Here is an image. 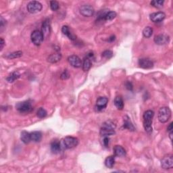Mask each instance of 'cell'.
Segmentation results:
<instances>
[{"instance_id":"cell-1","label":"cell","mask_w":173,"mask_h":173,"mask_svg":"<svg viewBox=\"0 0 173 173\" xmlns=\"http://www.w3.org/2000/svg\"><path fill=\"white\" fill-rule=\"evenodd\" d=\"M116 125L112 120H107L102 124L100 129V135L102 137H109L113 135L116 133L115 132Z\"/></svg>"},{"instance_id":"cell-2","label":"cell","mask_w":173,"mask_h":173,"mask_svg":"<svg viewBox=\"0 0 173 173\" xmlns=\"http://www.w3.org/2000/svg\"><path fill=\"white\" fill-rule=\"evenodd\" d=\"M154 116V112L153 111L149 110H147L143 114V126L145 131L148 133H151L152 132V121L153 118Z\"/></svg>"},{"instance_id":"cell-3","label":"cell","mask_w":173,"mask_h":173,"mask_svg":"<svg viewBox=\"0 0 173 173\" xmlns=\"http://www.w3.org/2000/svg\"><path fill=\"white\" fill-rule=\"evenodd\" d=\"M172 112L168 107H162L158 111V118L159 121L162 123L167 122L171 119Z\"/></svg>"},{"instance_id":"cell-4","label":"cell","mask_w":173,"mask_h":173,"mask_svg":"<svg viewBox=\"0 0 173 173\" xmlns=\"http://www.w3.org/2000/svg\"><path fill=\"white\" fill-rule=\"evenodd\" d=\"M16 107L18 112L21 114L30 113L31 112H32V110H33L32 103L28 100L17 103V105L16 106Z\"/></svg>"},{"instance_id":"cell-5","label":"cell","mask_w":173,"mask_h":173,"mask_svg":"<svg viewBox=\"0 0 173 173\" xmlns=\"http://www.w3.org/2000/svg\"><path fill=\"white\" fill-rule=\"evenodd\" d=\"M63 144L65 148L72 149L79 144V139L72 136H67L63 140Z\"/></svg>"},{"instance_id":"cell-6","label":"cell","mask_w":173,"mask_h":173,"mask_svg":"<svg viewBox=\"0 0 173 173\" xmlns=\"http://www.w3.org/2000/svg\"><path fill=\"white\" fill-rule=\"evenodd\" d=\"M27 10L31 14H37V13L41 11L43 8V6L40 2L37 1L30 2L27 6Z\"/></svg>"},{"instance_id":"cell-7","label":"cell","mask_w":173,"mask_h":173,"mask_svg":"<svg viewBox=\"0 0 173 173\" xmlns=\"http://www.w3.org/2000/svg\"><path fill=\"white\" fill-rule=\"evenodd\" d=\"M31 39L32 43L38 46V45H40L42 42H43L44 37L41 31H39V30H35L32 32L31 35Z\"/></svg>"},{"instance_id":"cell-8","label":"cell","mask_w":173,"mask_h":173,"mask_svg":"<svg viewBox=\"0 0 173 173\" xmlns=\"http://www.w3.org/2000/svg\"><path fill=\"white\" fill-rule=\"evenodd\" d=\"M80 14L85 16V17H91L93 16L95 13V9L91 5L84 4L79 8Z\"/></svg>"},{"instance_id":"cell-9","label":"cell","mask_w":173,"mask_h":173,"mask_svg":"<svg viewBox=\"0 0 173 173\" xmlns=\"http://www.w3.org/2000/svg\"><path fill=\"white\" fill-rule=\"evenodd\" d=\"M161 166L165 170L171 169L173 168V156L168 154L164 156L161 160Z\"/></svg>"},{"instance_id":"cell-10","label":"cell","mask_w":173,"mask_h":173,"mask_svg":"<svg viewBox=\"0 0 173 173\" xmlns=\"http://www.w3.org/2000/svg\"><path fill=\"white\" fill-rule=\"evenodd\" d=\"M108 103V98L106 97H100L96 101V110L97 112H101L107 106Z\"/></svg>"},{"instance_id":"cell-11","label":"cell","mask_w":173,"mask_h":173,"mask_svg":"<svg viewBox=\"0 0 173 173\" xmlns=\"http://www.w3.org/2000/svg\"><path fill=\"white\" fill-rule=\"evenodd\" d=\"M94 58V55L93 53H89L86 57L84 58L83 62L82 63V66H83V70L84 71H88L89 70L91 66H92V59Z\"/></svg>"},{"instance_id":"cell-12","label":"cell","mask_w":173,"mask_h":173,"mask_svg":"<svg viewBox=\"0 0 173 173\" xmlns=\"http://www.w3.org/2000/svg\"><path fill=\"white\" fill-rule=\"evenodd\" d=\"M41 32L43 35L44 39L47 38L50 35L51 32V24L50 21L49 19H45L42 24L41 28Z\"/></svg>"},{"instance_id":"cell-13","label":"cell","mask_w":173,"mask_h":173,"mask_svg":"<svg viewBox=\"0 0 173 173\" xmlns=\"http://www.w3.org/2000/svg\"><path fill=\"white\" fill-rule=\"evenodd\" d=\"M68 62L74 68H80L82 66V61L80 59V58L76 55H70L68 58Z\"/></svg>"},{"instance_id":"cell-14","label":"cell","mask_w":173,"mask_h":173,"mask_svg":"<svg viewBox=\"0 0 173 173\" xmlns=\"http://www.w3.org/2000/svg\"><path fill=\"white\" fill-rule=\"evenodd\" d=\"M153 41H154L156 44L159 45H164L169 43L170 38L168 35L160 34L155 36L154 39H153Z\"/></svg>"},{"instance_id":"cell-15","label":"cell","mask_w":173,"mask_h":173,"mask_svg":"<svg viewBox=\"0 0 173 173\" xmlns=\"http://www.w3.org/2000/svg\"><path fill=\"white\" fill-rule=\"evenodd\" d=\"M166 18V14L162 12H158L152 13L149 15V18L153 22L155 23H158V22H160L164 20Z\"/></svg>"},{"instance_id":"cell-16","label":"cell","mask_w":173,"mask_h":173,"mask_svg":"<svg viewBox=\"0 0 173 173\" xmlns=\"http://www.w3.org/2000/svg\"><path fill=\"white\" fill-rule=\"evenodd\" d=\"M139 66L143 68V69H150L153 67V62L149 58H140L139 60Z\"/></svg>"},{"instance_id":"cell-17","label":"cell","mask_w":173,"mask_h":173,"mask_svg":"<svg viewBox=\"0 0 173 173\" xmlns=\"http://www.w3.org/2000/svg\"><path fill=\"white\" fill-rule=\"evenodd\" d=\"M62 33L64 35H66L70 40L74 41L77 39V36L73 34V32H72L69 27H68V26H63V27H62Z\"/></svg>"},{"instance_id":"cell-18","label":"cell","mask_w":173,"mask_h":173,"mask_svg":"<svg viewBox=\"0 0 173 173\" xmlns=\"http://www.w3.org/2000/svg\"><path fill=\"white\" fill-rule=\"evenodd\" d=\"M114 155L116 157H123L126 155V150L120 145H115L113 148Z\"/></svg>"},{"instance_id":"cell-19","label":"cell","mask_w":173,"mask_h":173,"mask_svg":"<svg viewBox=\"0 0 173 173\" xmlns=\"http://www.w3.org/2000/svg\"><path fill=\"white\" fill-rule=\"evenodd\" d=\"M123 128L126 129L130 131H134L135 130V126L133 125V123L131 122V120H130V118L128 116H125L123 118Z\"/></svg>"},{"instance_id":"cell-20","label":"cell","mask_w":173,"mask_h":173,"mask_svg":"<svg viewBox=\"0 0 173 173\" xmlns=\"http://www.w3.org/2000/svg\"><path fill=\"white\" fill-rule=\"evenodd\" d=\"M50 148H51V151L53 153H59L61 149L60 142L56 139L54 140V141L51 143Z\"/></svg>"},{"instance_id":"cell-21","label":"cell","mask_w":173,"mask_h":173,"mask_svg":"<svg viewBox=\"0 0 173 173\" xmlns=\"http://www.w3.org/2000/svg\"><path fill=\"white\" fill-rule=\"evenodd\" d=\"M62 59V54L59 52H56V53L51 54L50 56L47 58V61L50 63H56L60 61Z\"/></svg>"},{"instance_id":"cell-22","label":"cell","mask_w":173,"mask_h":173,"mask_svg":"<svg viewBox=\"0 0 173 173\" xmlns=\"http://www.w3.org/2000/svg\"><path fill=\"white\" fill-rule=\"evenodd\" d=\"M21 139L24 144H28V143H30V141H31V133L26 131V130L22 131L21 133Z\"/></svg>"},{"instance_id":"cell-23","label":"cell","mask_w":173,"mask_h":173,"mask_svg":"<svg viewBox=\"0 0 173 173\" xmlns=\"http://www.w3.org/2000/svg\"><path fill=\"white\" fill-rule=\"evenodd\" d=\"M31 141L38 143L41 141L42 133L40 131H33L31 133Z\"/></svg>"},{"instance_id":"cell-24","label":"cell","mask_w":173,"mask_h":173,"mask_svg":"<svg viewBox=\"0 0 173 173\" xmlns=\"http://www.w3.org/2000/svg\"><path fill=\"white\" fill-rule=\"evenodd\" d=\"M20 77H21L20 73H19L18 72L14 71L11 74H9V76L6 78V81H7L8 83H13L16 80L18 79Z\"/></svg>"},{"instance_id":"cell-25","label":"cell","mask_w":173,"mask_h":173,"mask_svg":"<svg viewBox=\"0 0 173 173\" xmlns=\"http://www.w3.org/2000/svg\"><path fill=\"white\" fill-rule=\"evenodd\" d=\"M114 103L118 110H122L124 108V102L122 98L120 96H117L115 97Z\"/></svg>"},{"instance_id":"cell-26","label":"cell","mask_w":173,"mask_h":173,"mask_svg":"<svg viewBox=\"0 0 173 173\" xmlns=\"http://www.w3.org/2000/svg\"><path fill=\"white\" fill-rule=\"evenodd\" d=\"M115 164V158L114 156H110L105 160V165L107 168H112Z\"/></svg>"},{"instance_id":"cell-27","label":"cell","mask_w":173,"mask_h":173,"mask_svg":"<svg viewBox=\"0 0 173 173\" xmlns=\"http://www.w3.org/2000/svg\"><path fill=\"white\" fill-rule=\"evenodd\" d=\"M22 55V51H17L12 52V53L8 54L6 55V57L8 58V59H15V58H21Z\"/></svg>"},{"instance_id":"cell-28","label":"cell","mask_w":173,"mask_h":173,"mask_svg":"<svg viewBox=\"0 0 173 173\" xmlns=\"http://www.w3.org/2000/svg\"><path fill=\"white\" fill-rule=\"evenodd\" d=\"M153 34V28L151 27H146L143 31V35L145 38H150Z\"/></svg>"},{"instance_id":"cell-29","label":"cell","mask_w":173,"mask_h":173,"mask_svg":"<svg viewBox=\"0 0 173 173\" xmlns=\"http://www.w3.org/2000/svg\"><path fill=\"white\" fill-rule=\"evenodd\" d=\"M164 3V1H162V0H153V1L151 2L150 4L156 8H161L163 7Z\"/></svg>"},{"instance_id":"cell-30","label":"cell","mask_w":173,"mask_h":173,"mask_svg":"<svg viewBox=\"0 0 173 173\" xmlns=\"http://www.w3.org/2000/svg\"><path fill=\"white\" fill-rule=\"evenodd\" d=\"M47 114V111L45 110L43 108V107H40V108L37 110V116L39 118H45V117H46Z\"/></svg>"},{"instance_id":"cell-31","label":"cell","mask_w":173,"mask_h":173,"mask_svg":"<svg viewBox=\"0 0 173 173\" xmlns=\"http://www.w3.org/2000/svg\"><path fill=\"white\" fill-rule=\"evenodd\" d=\"M60 8L59 3L56 1H51L50 2V8L52 11H57Z\"/></svg>"},{"instance_id":"cell-32","label":"cell","mask_w":173,"mask_h":173,"mask_svg":"<svg viewBox=\"0 0 173 173\" xmlns=\"http://www.w3.org/2000/svg\"><path fill=\"white\" fill-rule=\"evenodd\" d=\"M102 55V57L106 58V59H110L113 56V52L110 50H106L103 52Z\"/></svg>"},{"instance_id":"cell-33","label":"cell","mask_w":173,"mask_h":173,"mask_svg":"<svg viewBox=\"0 0 173 173\" xmlns=\"http://www.w3.org/2000/svg\"><path fill=\"white\" fill-rule=\"evenodd\" d=\"M70 78V74L68 73V70H64L60 75V79L62 80H66Z\"/></svg>"},{"instance_id":"cell-34","label":"cell","mask_w":173,"mask_h":173,"mask_svg":"<svg viewBox=\"0 0 173 173\" xmlns=\"http://www.w3.org/2000/svg\"><path fill=\"white\" fill-rule=\"evenodd\" d=\"M125 87L129 91H133V84H132L131 82H130V81H126L125 83Z\"/></svg>"},{"instance_id":"cell-35","label":"cell","mask_w":173,"mask_h":173,"mask_svg":"<svg viewBox=\"0 0 173 173\" xmlns=\"http://www.w3.org/2000/svg\"><path fill=\"white\" fill-rule=\"evenodd\" d=\"M109 141H110V139L108 137H103V145L106 147V148H107L109 145Z\"/></svg>"},{"instance_id":"cell-36","label":"cell","mask_w":173,"mask_h":173,"mask_svg":"<svg viewBox=\"0 0 173 173\" xmlns=\"http://www.w3.org/2000/svg\"><path fill=\"white\" fill-rule=\"evenodd\" d=\"M4 45H5V41L4 40V39L1 38L0 39V50L2 51L3 48H4Z\"/></svg>"},{"instance_id":"cell-37","label":"cell","mask_w":173,"mask_h":173,"mask_svg":"<svg viewBox=\"0 0 173 173\" xmlns=\"http://www.w3.org/2000/svg\"><path fill=\"white\" fill-rule=\"evenodd\" d=\"M6 20H4V18L2 17H1V20H0V27H1V28H4V27L5 26V24H6Z\"/></svg>"},{"instance_id":"cell-38","label":"cell","mask_w":173,"mask_h":173,"mask_svg":"<svg viewBox=\"0 0 173 173\" xmlns=\"http://www.w3.org/2000/svg\"><path fill=\"white\" fill-rule=\"evenodd\" d=\"M172 122L170 123V125L168 126V128H167V130L170 133V132H172L173 130V126H172Z\"/></svg>"},{"instance_id":"cell-39","label":"cell","mask_w":173,"mask_h":173,"mask_svg":"<svg viewBox=\"0 0 173 173\" xmlns=\"http://www.w3.org/2000/svg\"><path fill=\"white\" fill-rule=\"evenodd\" d=\"M116 39V37L114 35H112L111 37L108 39V41L109 42H113L114 40Z\"/></svg>"},{"instance_id":"cell-40","label":"cell","mask_w":173,"mask_h":173,"mask_svg":"<svg viewBox=\"0 0 173 173\" xmlns=\"http://www.w3.org/2000/svg\"><path fill=\"white\" fill-rule=\"evenodd\" d=\"M172 135H173V131L169 133V137H170V139H171V141L172 140Z\"/></svg>"}]
</instances>
